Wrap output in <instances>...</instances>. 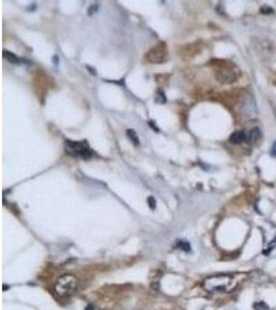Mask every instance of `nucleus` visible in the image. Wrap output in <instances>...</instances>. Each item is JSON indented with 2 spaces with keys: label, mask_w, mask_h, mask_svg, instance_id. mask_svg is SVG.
Returning a JSON list of instances; mask_svg holds the SVG:
<instances>
[{
  "label": "nucleus",
  "mask_w": 276,
  "mask_h": 310,
  "mask_svg": "<svg viewBox=\"0 0 276 310\" xmlns=\"http://www.w3.org/2000/svg\"><path fill=\"white\" fill-rule=\"evenodd\" d=\"M79 289V280L75 275L65 274L59 277L54 285L55 293L59 297H68L76 293Z\"/></svg>",
  "instance_id": "obj_1"
},
{
  "label": "nucleus",
  "mask_w": 276,
  "mask_h": 310,
  "mask_svg": "<svg viewBox=\"0 0 276 310\" xmlns=\"http://www.w3.org/2000/svg\"><path fill=\"white\" fill-rule=\"evenodd\" d=\"M148 205H149V207H150L151 209H153V210L155 209L156 204H155V200H154V197H148Z\"/></svg>",
  "instance_id": "obj_10"
},
{
  "label": "nucleus",
  "mask_w": 276,
  "mask_h": 310,
  "mask_svg": "<svg viewBox=\"0 0 276 310\" xmlns=\"http://www.w3.org/2000/svg\"><path fill=\"white\" fill-rule=\"evenodd\" d=\"M97 8H98V6H97V4H93V5H92V6H90V7H89V10H88V12H89V14H94V12L97 10Z\"/></svg>",
  "instance_id": "obj_11"
},
{
  "label": "nucleus",
  "mask_w": 276,
  "mask_h": 310,
  "mask_svg": "<svg viewBox=\"0 0 276 310\" xmlns=\"http://www.w3.org/2000/svg\"><path fill=\"white\" fill-rule=\"evenodd\" d=\"M246 135L243 131H235L234 133H232L231 137H230V142L233 143V144H241L246 141Z\"/></svg>",
  "instance_id": "obj_5"
},
{
  "label": "nucleus",
  "mask_w": 276,
  "mask_h": 310,
  "mask_svg": "<svg viewBox=\"0 0 276 310\" xmlns=\"http://www.w3.org/2000/svg\"><path fill=\"white\" fill-rule=\"evenodd\" d=\"M126 135H127V137L130 140V142L135 145V146H139V145H140V140H139V137H138L137 133H136L135 130H134V129H127V130H126Z\"/></svg>",
  "instance_id": "obj_6"
},
{
  "label": "nucleus",
  "mask_w": 276,
  "mask_h": 310,
  "mask_svg": "<svg viewBox=\"0 0 276 310\" xmlns=\"http://www.w3.org/2000/svg\"><path fill=\"white\" fill-rule=\"evenodd\" d=\"M232 283V277L229 275H216L211 276L204 281V289L209 293H223Z\"/></svg>",
  "instance_id": "obj_2"
},
{
  "label": "nucleus",
  "mask_w": 276,
  "mask_h": 310,
  "mask_svg": "<svg viewBox=\"0 0 276 310\" xmlns=\"http://www.w3.org/2000/svg\"><path fill=\"white\" fill-rule=\"evenodd\" d=\"M149 124H150V125H151L152 127H153V129L155 130V131H158V128L156 127L155 125H154V124H153V122H151V121H150V122H149Z\"/></svg>",
  "instance_id": "obj_12"
},
{
  "label": "nucleus",
  "mask_w": 276,
  "mask_h": 310,
  "mask_svg": "<svg viewBox=\"0 0 276 310\" xmlns=\"http://www.w3.org/2000/svg\"><path fill=\"white\" fill-rule=\"evenodd\" d=\"M65 150L71 155L80 157V158H83V159H89L93 156V152L82 142L66 141Z\"/></svg>",
  "instance_id": "obj_3"
},
{
  "label": "nucleus",
  "mask_w": 276,
  "mask_h": 310,
  "mask_svg": "<svg viewBox=\"0 0 276 310\" xmlns=\"http://www.w3.org/2000/svg\"><path fill=\"white\" fill-rule=\"evenodd\" d=\"M3 56H4L5 59L8 60L10 63H19L20 62L19 58H18L14 53L10 52V51H5V50L3 51Z\"/></svg>",
  "instance_id": "obj_7"
},
{
  "label": "nucleus",
  "mask_w": 276,
  "mask_h": 310,
  "mask_svg": "<svg viewBox=\"0 0 276 310\" xmlns=\"http://www.w3.org/2000/svg\"><path fill=\"white\" fill-rule=\"evenodd\" d=\"M167 56V47L165 43L156 45L150 52L147 53V58L152 63H161Z\"/></svg>",
  "instance_id": "obj_4"
},
{
  "label": "nucleus",
  "mask_w": 276,
  "mask_h": 310,
  "mask_svg": "<svg viewBox=\"0 0 276 310\" xmlns=\"http://www.w3.org/2000/svg\"><path fill=\"white\" fill-rule=\"evenodd\" d=\"M156 101L159 102V104H163L165 101H167V98H165V93H163L161 90L158 91L157 97H156Z\"/></svg>",
  "instance_id": "obj_9"
},
{
  "label": "nucleus",
  "mask_w": 276,
  "mask_h": 310,
  "mask_svg": "<svg viewBox=\"0 0 276 310\" xmlns=\"http://www.w3.org/2000/svg\"><path fill=\"white\" fill-rule=\"evenodd\" d=\"M88 67V69H90V72H92V73H93V75H95V73H96V72H95V71H94V69H93V68H91V67H90V66H87Z\"/></svg>",
  "instance_id": "obj_13"
},
{
  "label": "nucleus",
  "mask_w": 276,
  "mask_h": 310,
  "mask_svg": "<svg viewBox=\"0 0 276 310\" xmlns=\"http://www.w3.org/2000/svg\"><path fill=\"white\" fill-rule=\"evenodd\" d=\"M177 247H179L180 249H182L183 251H186V252H188L189 250H190V245H189V243H187V242H178L177 244Z\"/></svg>",
  "instance_id": "obj_8"
}]
</instances>
